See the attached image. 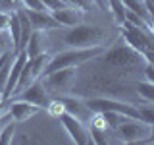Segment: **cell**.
<instances>
[{
  "label": "cell",
  "instance_id": "1",
  "mask_svg": "<svg viewBox=\"0 0 154 145\" xmlns=\"http://www.w3.org/2000/svg\"><path fill=\"white\" fill-rule=\"evenodd\" d=\"M93 62L122 79H131V76H135L137 72H143L144 64H146L141 52L131 48L125 41L119 45H114L112 48H104V52L93 58Z\"/></svg>",
  "mask_w": 154,
  "mask_h": 145
},
{
  "label": "cell",
  "instance_id": "2",
  "mask_svg": "<svg viewBox=\"0 0 154 145\" xmlns=\"http://www.w3.org/2000/svg\"><path fill=\"white\" fill-rule=\"evenodd\" d=\"M108 39V31L98 25H89V23H77L69 27V31L64 35V43L67 48H89L104 45Z\"/></svg>",
  "mask_w": 154,
  "mask_h": 145
},
{
  "label": "cell",
  "instance_id": "3",
  "mask_svg": "<svg viewBox=\"0 0 154 145\" xmlns=\"http://www.w3.org/2000/svg\"><path fill=\"white\" fill-rule=\"evenodd\" d=\"M104 45H98V47H89V48H67V50H60L56 54L50 56V62L46 66V74L54 70H60V68H77L85 62L93 60L98 54L104 52Z\"/></svg>",
  "mask_w": 154,
  "mask_h": 145
},
{
  "label": "cell",
  "instance_id": "4",
  "mask_svg": "<svg viewBox=\"0 0 154 145\" xmlns=\"http://www.w3.org/2000/svg\"><path fill=\"white\" fill-rule=\"evenodd\" d=\"M118 137V141L123 143H143L144 139L150 134V124H146L144 120L139 118H131V116H125L116 128L112 130Z\"/></svg>",
  "mask_w": 154,
  "mask_h": 145
},
{
  "label": "cell",
  "instance_id": "5",
  "mask_svg": "<svg viewBox=\"0 0 154 145\" xmlns=\"http://www.w3.org/2000/svg\"><path fill=\"white\" fill-rule=\"evenodd\" d=\"M75 76H77V68H60V70H54L50 74H45L41 77V81L48 95L58 97V95H67L71 91Z\"/></svg>",
  "mask_w": 154,
  "mask_h": 145
},
{
  "label": "cell",
  "instance_id": "6",
  "mask_svg": "<svg viewBox=\"0 0 154 145\" xmlns=\"http://www.w3.org/2000/svg\"><path fill=\"white\" fill-rule=\"evenodd\" d=\"M58 120H60L62 126L66 128V132L69 134V137H71V141H73V143H77V145L91 143V134H89L87 126L81 122V120H77L75 116H71L69 112H66V110L58 116Z\"/></svg>",
  "mask_w": 154,
  "mask_h": 145
},
{
  "label": "cell",
  "instance_id": "7",
  "mask_svg": "<svg viewBox=\"0 0 154 145\" xmlns=\"http://www.w3.org/2000/svg\"><path fill=\"white\" fill-rule=\"evenodd\" d=\"M10 99H19V101H27L31 105H37L38 108H48V105L52 103V97L46 93L45 85H42L41 79L33 81L29 87H25L23 91H19L17 95L10 97Z\"/></svg>",
  "mask_w": 154,
  "mask_h": 145
},
{
  "label": "cell",
  "instance_id": "8",
  "mask_svg": "<svg viewBox=\"0 0 154 145\" xmlns=\"http://www.w3.org/2000/svg\"><path fill=\"white\" fill-rule=\"evenodd\" d=\"M58 101L62 103V106H64L66 112H69L71 116H75L77 120H81V122H91V118L94 116V112L87 106V103L81 97H75V95H58L56 97Z\"/></svg>",
  "mask_w": 154,
  "mask_h": 145
},
{
  "label": "cell",
  "instance_id": "9",
  "mask_svg": "<svg viewBox=\"0 0 154 145\" xmlns=\"http://www.w3.org/2000/svg\"><path fill=\"white\" fill-rule=\"evenodd\" d=\"M50 14H52V18H54L60 25L73 27V25H77V23H81L85 10L79 8V6H73V4H66V6H62L58 10H52Z\"/></svg>",
  "mask_w": 154,
  "mask_h": 145
},
{
  "label": "cell",
  "instance_id": "10",
  "mask_svg": "<svg viewBox=\"0 0 154 145\" xmlns=\"http://www.w3.org/2000/svg\"><path fill=\"white\" fill-rule=\"evenodd\" d=\"M27 52L25 50H19L17 54H14V62H12V70H10V76H8V81H6V87H4V93H2V99L8 101L12 97L14 89H16V83L19 79V74H21L23 66L27 62Z\"/></svg>",
  "mask_w": 154,
  "mask_h": 145
},
{
  "label": "cell",
  "instance_id": "11",
  "mask_svg": "<svg viewBox=\"0 0 154 145\" xmlns=\"http://www.w3.org/2000/svg\"><path fill=\"white\" fill-rule=\"evenodd\" d=\"M8 112L12 114V118L16 122H25V120H29L31 116H35L38 112V106L27 103V101L8 99Z\"/></svg>",
  "mask_w": 154,
  "mask_h": 145
},
{
  "label": "cell",
  "instance_id": "12",
  "mask_svg": "<svg viewBox=\"0 0 154 145\" xmlns=\"http://www.w3.org/2000/svg\"><path fill=\"white\" fill-rule=\"evenodd\" d=\"M29 21H31L33 29H38V31H52V29H58L60 23L52 18L50 12H41V10H25Z\"/></svg>",
  "mask_w": 154,
  "mask_h": 145
},
{
  "label": "cell",
  "instance_id": "13",
  "mask_svg": "<svg viewBox=\"0 0 154 145\" xmlns=\"http://www.w3.org/2000/svg\"><path fill=\"white\" fill-rule=\"evenodd\" d=\"M46 31H38V29H33V33H31V37H29V41H27V45L23 50L27 52V56L29 58H33V56H37V54H41V52H45L46 50Z\"/></svg>",
  "mask_w": 154,
  "mask_h": 145
},
{
  "label": "cell",
  "instance_id": "14",
  "mask_svg": "<svg viewBox=\"0 0 154 145\" xmlns=\"http://www.w3.org/2000/svg\"><path fill=\"white\" fill-rule=\"evenodd\" d=\"M123 4H125V8H127L129 12H133L135 16H139L141 19H144V21L152 27L154 18H152V14H150V10H148V6H146L144 0H123Z\"/></svg>",
  "mask_w": 154,
  "mask_h": 145
},
{
  "label": "cell",
  "instance_id": "15",
  "mask_svg": "<svg viewBox=\"0 0 154 145\" xmlns=\"http://www.w3.org/2000/svg\"><path fill=\"white\" fill-rule=\"evenodd\" d=\"M50 56L52 54H48L45 50V52H41V54L29 58V64H31V70H33V74H35L37 79H41V77L46 74V66H48V62H50Z\"/></svg>",
  "mask_w": 154,
  "mask_h": 145
},
{
  "label": "cell",
  "instance_id": "16",
  "mask_svg": "<svg viewBox=\"0 0 154 145\" xmlns=\"http://www.w3.org/2000/svg\"><path fill=\"white\" fill-rule=\"evenodd\" d=\"M10 37L14 43V52H19V41H21V25H19V16L14 10L12 16H10V29H8Z\"/></svg>",
  "mask_w": 154,
  "mask_h": 145
},
{
  "label": "cell",
  "instance_id": "17",
  "mask_svg": "<svg viewBox=\"0 0 154 145\" xmlns=\"http://www.w3.org/2000/svg\"><path fill=\"white\" fill-rule=\"evenodd\" d=\"M106 2H108V8H110V12H112V16H114L116 25H118V27L123 25V21H125V12H127L123 0H106Z\"/></svg>",
  "mask_w": 154,
  "mask_h": 145
},
{
  "label": "cell",
  "instance_id": "18",
  "mask_svg": "<svg viewBox=\"0 0 154 145\" xmlns=\"http://www.w3.org/2000/svg\"><path fill=\"white\" fill-rule=\"evenodd\" d=\"M135 91H137V95L141 97L143 101L154 105V83H150V81H146V79L137 81V83H135Z\"/></svg>",
  "mask_w": 154,
  "mask_h": 145
},
{
  "label": "cell",
  "instance_id": "19",
  "mask_svg": "<svg viewBox=\"0 0 154 145\" xmlns=\"http://www.w3.org/2000/svg\"><path fill=\"white\" fill-rule=\"evenodd\" d=\"M16 120H12V122H8L4 126L2 130H0V145H8L14 141V134H16Z\"/></svg>",
  "mask_w": 154,
  "mask_h": 145
},
{
  "label": "cell",
  "instance_id": "20",
  "mask_svg": "<svg viewBox=\"0 0 154 145\" xmlns=\"http://www.w3.org/2000/svg\"><path fill=\"white\" fill-rule=\"evenodd\" d=\"M8 50H14V43H12V37H10L8 31H0V54Z\"/></svg>",
  "mask_w": 154,
  "mask_h": 145
},
{
  "label": "cell",
  "instance_id": "21",
  "mask_svg": "<svg viewBox=\"0 0 154 145\" xmlns=\"http://www.w3.org/2000/svg\"><path fill=\"white\" fill-rule=\"evenodd\" d=\"M19 2L23 4V8L25 10H41V12H45V4H42V0H19ZM48 12V10H46Z\"/></svg>",
  "mask_w": 154,
  "mask_h": 145
},
{
  "label": "cell",
  "instance_id": "22",
  "mask_svg": "<svg viewBox=\"0 0 154 145\" xmlns=\"http://www.w3.org/2000/svg\"><path fill=\"white\" fill-rule=\"evenodd\" d=\"M19 8V0H0V12H10Z\"/></svg>",
  "mask_w": 154,
  "mask_h": 145
},
{
  "label": "cell",
  "instance_id": "23",
  "mask_svg": "<svg viewBox=\"0 0 154 145\" xmlns=\"http://www.w3.org/2000/svg\"><path fill=\"white\" fill-rule=\"evenodd\" d=\"M42 4H45V8L48 10V12H52V10H58L62 6H66V0H42Z\"/></svg>",
  "mask_w": 154,
  "mask_h": 145
},
{
  "label": "cell",
  "instance_id": "24",
  "mask_svg": "<svg viewBox=\"0 0 154 145\" xmlns=\"http://www.w3.org/2000/svg\"><path fill=\"white\" fill-rule=\"evenodd\" d=\"M10 12H0V31H8L10 29Z\"/></svg>",
  "mask_w": 154,
  "mask_h": 145
},
{
  "label": "cell",
  "instance_id": "25",
  "mask_svg": "<svg viewBox=\"0 0 154 145\" xmlns=\"http://www.w3.org/2000/svg\"><path fill=\"white\" fill-rule=\"evenodd\" d=\"M143 74H144V79L146 81H150V83H154V64H144L143 68Z\"/></svg>",
  "mask_w": 154,
  "mask_h": 145
},
{
  "label": "cell",
  "instance_id": "26",
  "mask_svg": "<svg viewBox=\"0 0 154 145\" xmlns=\"http://www.w3.org/2000/svg\"><path fill=\"white\" fill-rule=\"evenodd\" d=\"M143 143H154V126H150V134H148V137Z\"/></svg>",
  "mask_w": 154,
  "mask_h": 145
},
{
  "label": "cell",
  "instance_id": "27",
  "mask_svg": "<svg viewBox=\"0 0 154 145\" xmlns=\"http://www.w3.org/2000/svg\"><path fill=\"white\" fill-rule=\"evenodd\" d=\"M8 110V101H0V114Z\"/></svg>",
  "mask_w": 154,
  "mask_h": 145
},
{
  "label": "cell",
  "instance_id": "28",
  "mask_svg": "<svg viewBox=\"0 0 154 145\" xmlns=\"http://www.w3.org/2000/svg\"><path fill=\"white\" fill-rule=\"evenodd\" d=\"M0 101H4V99H2V93H0Z\"/></svg>",
  "mask_w": 154,
  "mask_h": 145
}]
</instances>
